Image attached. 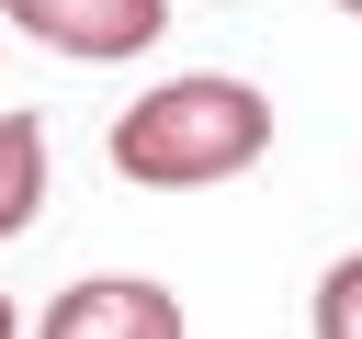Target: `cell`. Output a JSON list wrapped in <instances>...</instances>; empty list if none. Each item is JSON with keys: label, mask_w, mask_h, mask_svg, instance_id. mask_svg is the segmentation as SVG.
I'll return each instance as SVG.
<instances>
[{"label": "cell", "mask_w": 362, "mask_h": 339, "mask_svg": "<svg viewBox=\"0 0 362 339\" xmlns=\"http://www.w3.org/2000/svg\"><path fill=\"white\" fill-rule=\"evenodd\" d=\"M272 158V90L238 79V68H181V79H147L124 113H113V170L136 192H215L238 170Z\"/></svg>", "instance_id": "obj_1"}, {"label": "cell", "mask_w": 362, "mask_h": 339, "mask_svg": "<svg viewBox=\"0 0 362 339\" xmlns=\"http://www.w3.org/2000/svg\"><path fill=\"white\" fill-rule=\"evenodd\" d=\"M0 23H11V34H34L45 56L124 68V56H147V45H158L170 0H0Z\"/></svg>", "instance_id": "obj_2"}, {"label": "cell", "mask_w": 362, "mask_h": 339, "mask_svg": "<svg viewBox=\"0 0 362 339\" xmlns=\"http://www.w3.org/2000/svg\"><path fill=\"white\" fill-rule=\"evenodd\" d=\"M34 339H181V294L147 271H90L34 316Z\"/></svg>", "instance_id": "obj_3"}, {"label": "cell", "mask_w": 362, "mask_h": 339, "mask_svg": "<svg viewBox=\"0 0 362 339\" xmlns=\"http://www.w3.org/2000/svg\"><path fill=\"white\" fill-rule=\"evenodd\" d=\"M34 215H45V124L0 113V237H23Z\"/></svg>", "instance_id": "obj_4"}, {"label": "cell", "mask_w": 362, "mask_h": 339, "mask_svg": "<svg viewBox=\"0 0 362 339\" xmlns=\"http://www.w3.org/2000/svg\"><path fill=\"white\" fill-rule=\"evenodd\" d=\"M305 328H317V339H362V249H339V260L317 271V294H305Z\"/></svg>", "instance_id": "obj_5"}, {"label": "cell", "mask_w": 362, "mask_h": 339, "mask_svg": "<svg viewBox=\"0 0 362 339\" xmlns=\"http://www.w3.org/2000/svg\"><path fill=\"white\" fill-rule=\"evenodd\" d=\"M0 339H23V316H11V294H0Z\"/></svg>", "instance_id": "obj_6"}, {"label": "cell", "mask_w": 362, "mask_h": 339, "mask_svg": "<svg viewBox=\"0 0 362 339\" xmlns=\"http://www.w3.org/2000/svg\"><path fill=\"white\" fill-rule=\"evenodd\" d=\"M339 11H351V23H362V0H339Z\"/></svg>", "instance_id": "obj_7"}]
</instances>
